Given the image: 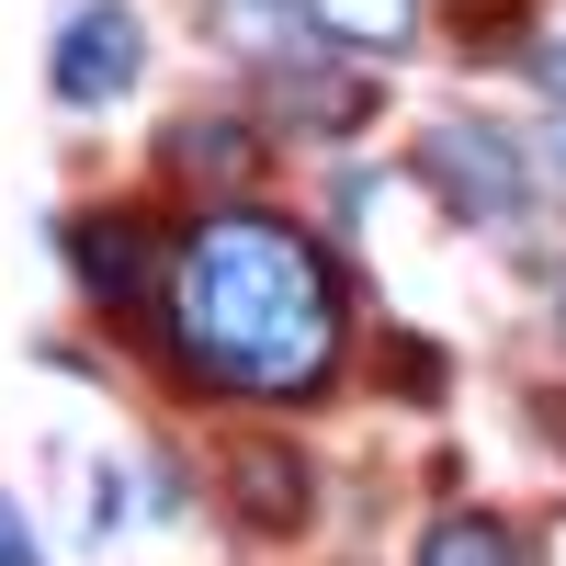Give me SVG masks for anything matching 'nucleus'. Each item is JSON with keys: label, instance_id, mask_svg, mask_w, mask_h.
Segmentation results:
<instances>
[{"label": "nucleus", "instance_id": "4", "mask_svg": "<svg viewBox=\"0 0 566 566\" xmlns=\"http://www.w3.org/2000/svg\"><path fill=\"white\" fill-rule=\"evenodd\" d=\"M317 45H352V57H408L419 45V0H306Z\"/></svg>", "mask_w": 566, "mask_h": 566}, {"label": "nucleus", "instance_id": "6", "mask_svg": "<svg viewBox=\"0 0 566 566\" xmlns=\"http://www.w3.org/2000/svg\"><path fill=\"white\" fill-rule=\"evenodd\" d=\"M419 566H522V533L488 522V510H442V522L419 533Z\"/></svg>", "mask_w": 566, "mask_h": 566}, {"label": "nucleus", "instance_id": "10", "mask_svg": "<svg viewBox=\"0 0 566 566\" xmlns=\"http://www.w3.org/2000/svg\"><path fill=\"white\" fill-rule=\"evenodd\" d=\"M544 80H555V91H566V45H544Z\"/></svg>", "mask_w": 566, "mask_h": 566}, {"label": "nucleus", "instance_id": "9", "mask_svg": "<svg viewBox=\"0 0 566 566\" xmlns=\"http://www.w3.org/2000/svg\"><path fill=\"white\" fill-rule=\"evenodd\" d=\"M0 566H45L34 533H23V499H0Z\"/></svg>", "mask_w": 566, "mask_h": 566}, {"label": "nucleus", "instance_id": "1", "mask_svg": "<svg viewBox=\"0 0 566 566\" xmlns=\"http://www.w3.org/2000/svg\"><path fill=\"white\" fill-rule=\"evenodd\" d=\"M170 340L227 397H317L328 363H340V283H328L306 227H283L261 205H227L181 250Z\"/></svg>", "mask_w": 566, "mask_h": 566}, {"label": "nucleus", "instance_id": "8", "mask_svg": "<svg viewBox=\"0 0 566 566\" xmlns=\"http://www.w3.org/2000/svg\"><path fill=\"white\" fill-rule=\"evenodd\" d=\"M216 23H227V45H250V57H283L295 34H317L306 12H283V0H216Z\"/></svg>", "mask_w": 566, "mask_h": 566}, {"label": "nucleus", "instance_id": "3", "mask_svg": "<svg viewBox=\"0 0 566 566\" xmlns=\"http://www.w3.org/2000/svg\"><path fill=\"white\" fill-rule=\"evenodd\" d=\"M136 57H148L136 12H114V0H80V12L57 23V57H45V80H57V103H125V91H136Z\"/></svg>", "mask_w": 566, "mask_h": 566}, {"label": "nucleus", "instance_id": "11", "mask_svg": "<svg viewBox=\"0 0 566 566\" xmlns=\"http://www.w3.org/2000/svg\"><path fill=\"white\" fill-rule=\"evenodd\" d=\"M555 159H566V125H555Z\"/></svg>", "mask_w": 566, "mask_h": 566}, {"label": "nucleus", "instance_id": "5", "mask_svg": "<svg viewBox=\"0 0 566 566\" xmlns=\"http://www.w3.org/2000/svg\"><path fill=\"white\" fill-rule=\"evenodd\" d=\"M69 261H80V283H91L103 306H136V295H148V250H136L125 216H80V227H69Z\"/></svg>", "mask_w": 566, "mask_h": 566}, {"label": "nucleus", "instance_id": "2", "mask_svg": "<svg viewBox=\"0 0 566 566\" xmlns=\"http://www.w3.org/2000/svg\"><path fill=\"white\" fill-rule=\"evenodd\" d=\"M419 170L453 193V216H476V227H522L533 216V159H522V136H499L476 114H431V136H419Z\"/></svg>", "mask_w": 566, "mask_h": 566}, {"label": "nucleus", "instance_id": "7", "mask_svg": "<svg viewBox=\"0 0 566 566\" xmlns=\"http://www.w3.org/2000/svg\"><path fill=\"white\" fill-rule=\"evenodd\" d=\"M239 510L261 533H295L306 522V464L295 453H239Z\"/></svg>", "mask_w": 566, "mask_h": 566}]
</instances>
